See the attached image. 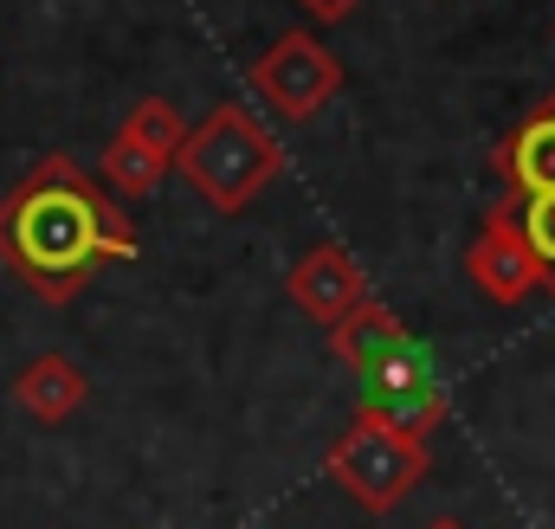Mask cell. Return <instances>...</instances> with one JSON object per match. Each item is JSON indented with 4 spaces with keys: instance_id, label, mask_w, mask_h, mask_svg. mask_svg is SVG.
<instances>
[{
    "instance_id": "30bf717a",
    "label": "cell",
    "mask_w": 555,
    "mask_h": 529,
    "mask_svg": "<svg viewBox=\"0 0 555 529\" xmlns=\"http://www.w3.org/2000/svg\"><path fill=\"white\" fill-rule=\"evenodd\" d=\"M85 400H91V375H85L72 356H59V349L33 356V362L13 375V407H20L26 420H39V426H65Z\"/></svg>"
},
{
    "instance_id": "4fadbf2b",
    "label": "cell",
    "mask_w": 555,
    "mask_h": 529,
    "mask_svg": "<svg viewBox=\"0 0 555 529\" xmlns=\"http://www.w3.org/2000/svg\"><path fill=\"white\" fill-rule=\"evenodd\" d=\"M297 7H304L310 20H343V13H356L362 0H297Z\"/></svg>"
},
{
    "instance_id": "277c9868",
    "label": "cell",
    "mask_w": 555,
    "mask_h": 529,
    "mask_svg": "<svg viewBox=\"0 0 555 529\" xmlns=\"http://www.w3.org/2000/svg\"><path fill=\"white\" fill-rule=\"evenodd\" d=\"M253 91L272 104L284 124H310L343 91V59L317 33L291 26V33H278L272 46L253 59Z\"/></svg>"
},
{
    "instance_id": "5bb4252c",
    "label": "cell",
    "mask_w": 555,
    "mask_h": 529,
    "mask_svg": "<svg viewBox=\"0 0 555 529\" xmlns=\"http://www.w3.org/2000/svg\"><path fill=\"white\" fill-rule=\"evenodd\" d=\"M426 529H472V524H459V517H433Z\"/></svg>"
},
{
    "instance_id": "6da1fadb",
    "label": "cell",
    "mask_w": 555,
    "mask_h": 529,
    "mask_svg": "<svg viewBox=\"0 0 555 529\" xmlns=\"http://www.w3.org/2000/svg\"><path fill=\"white\" fill-rule=\"evenodd\" d=\"M137 253L124 201L72 155H39L0 194V264L39 304H72L104 264H130Z\"/></svg>"
},
{
    "instance_id": "8fae6325",
    "label": "cell",
    "mask_w": 555,
    "mask_h": 529,
    "mask_svg": "<svg viewBox=\"0 0 555 529\" xmlns=\"http://www.w3.org/2000/svg\"><path fill=\"white\" fill-rule=\"evenodd\" d=\"M408 349H414V336H408V323H401L382 297L356 304V310L330 330V356H336L349 375H369V369H382V362H395V356H408Z\"/></svg>"
},
{
    "instance_id": "ba28073f",
    "label": "cell",
    "mask_w": 555,
    "mask_h": 529,
    "mask_svg": "<svg viewBox=\"0 0 555 529\" xmlns=\"http://www.w3.org/2000/svg\"><path fill=\"white\" fill-rule=\"evenodd\" d=\"M284 291H291V304L304 310V317H317V323H343L356 304H369L375 291H369V271L349 259V246L343 240H317L304 259L291 264V278H284Z\"/></svg>"
},
{
    "instance_id": "7a4b0ae2",
    "label": "cell",
    "mask_w": 555,
    "mask_h": 529,
    "mask_svg": "<svg viewBox=\"0 0 555 529\" xmlns=\"http://www.w3.org/2000/svg\"><path fill=\"white\" fill-rule=\"evenodd\" d=\"M175 175L214 214H246L284 175V149L246 104H214L201 124H188L181 149H175Z\"/></svg>"
},
{
    "instance_id": "8992f818",
    "label": "cell",
    "mask_w": 555,
    "mask_h": 529,
    "mask_svg": "<svg viewBox=\"0 0 555 529\" xmlns=\"http://www.w3.org/2000/svg\"><path fill=\"white\" fill-rule=\"evenodd\" d=\"M356 382H362V413H375V420H388V426H401V433H414V439L439 433L446 413H452V400H446V388L433 382L420 343L408 349V356H395V362L356 375Z\"/></svg>"
},
{
    "instance_id": "5b68a950",
    "label": "cell",
    "mask_w": 555,
    "mask_h": 529,
    "mask_svg": "<svg viewBox=\"0 0 555 529\" xmlns=\"http://www.w3.org/2000/svg\"><path fill=\"white\" fill-rule=\"evenodd\" d=\"M188 136V117L168 104V98H142L137 111L124 117V130L104 142V162H98V181L117 194V201H142L162 188V175L175 168V149Z\"/></svg>"
},
{
    "instance_id": "3957f363",
    "label": "cell",
    "mask_w": 555,
    "mask_h": 529,
    "mask_svg": "<svg viewBox=\"0 0 555 529\" xmlns=\"http://www.w3.org/2000/svg\"><path fill=\"white\" fill-rule=\"evenodd\" d=\"M323 472H330V485L356 511L388 517V511H401L414 498L420 478L433 472V446L414 439V433H401V426H388V420H375V413H356L343 426V439L323 452Z\"/></svg>"
},
{
    "instance_id": "7c38bea8",
    "label": "cell",
    "mask_w": 555,
    "mask_h": 529,
    "mask_svg": "<svg viewBox=\"0 0 555 529\" xmlns=\"http://www.w3.org/2000/svg\"><path fill=\"white\" fill-rule=\"evenodd\" d=\"M511 207V227L524 233V246L543 264V291L555 297V194H530V201H504Z\"/></svg>"
},
{
    "instance_id": "52a82bcc",
    "label": "cell",
    "mask_w": 555,
    "mask_h": 529,
    "mask_svg": "<svg viewBox=\"0 0 555 529\" xmlns=\"http://www.w3.org/2000/svg\"><path fill=\"white\" fill-rule=\"evenodd\" d=\"M465 278H472L491 304H524L530 291H543V264L524 246V233L511 227V207H504V201H498V207L485 214V227L472 233V246H465Z\"/></svg>"
},
{
    "instance_id": "9c48e42d",
    "label": "cell",
    "mask_w": 555,
    "mask_h": 529,
    "mask_svg": "<svg viewBox=\"0 0 555 529\" xmlns=\"http://www.w3.org/2000/svg\"><path fill=\"white\" fill-rule=\"evenodd\" d=\"M491 168H498V181H504V201L555 194V91L537 98L511 130L498 136Z\"/></svg>"
}]
</instances>
